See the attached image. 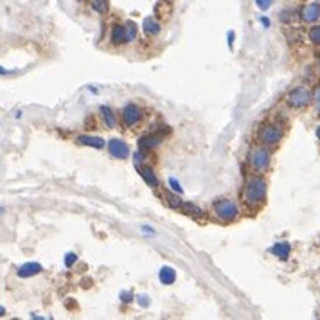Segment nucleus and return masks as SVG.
I'll return each mask as SVG.
<instances>
[{"mask_svg":"<svg viewBox=\"0 0 320 320\" xmlns=\"http://www.w3.org/2000/svg\"><path fill=\"white\" fill-rule=\"evenodd\" d=\"M266 191H268V184L266 180L259 175H252L245 180L243 185V201L248 207H259L266 198Z\"/></svg>","mask_w":320,"mask_h":320,"instance_id":"f257e3e1","label":"nucleus"},{"mask_svg":"<svg viewBox=\"0 0 320 320\" xmlns=\"http://www.w3.org/2000/svg\"><path fill=\"white\" fill-rule=\"evenodd\" d=\"M139 302H141V306H148V304H150V297H146V295H139Z\"/></svg>","mask_w":320,"mask_h":320,"instance_id":"bb28decb","label":"nucleus"},{"mask_svg":"<svg viewBox=\"0 0 320 320\" xmlns=\"http://www.w3.org/2000/svg\"><path fill=\"white\" fill-rule=\"evenodd\" d=\"M121 116H123V124L126 128H133L137 124L141 123L142 119V112L141 108L137 106V104H126L121 112Z\"/></svg>","mask_w":320,"mask_h":320,"instance_id":"423d86ee","label":"nucleus"},{"mask_svg":"<svg viewBox=\"0 0 320 320\" xmlns=\"http://www.w3.org/2000/svg\"><path fill=\"white\" fill-rule=\"evenodd\" d=\"M77 142L81 146H90V148H95V150H101L104 148V141L101 137H92V135H79L77 137Z\"/></svg>","mask_w":320,"mask_h":320,"instance_id":"ddd939ff","label":"nucleus"},{"mask_svg":"<svg viewBox=\"0 0 320 320\" xmlns=\"http://www.w3.org/2000/svg\"><path fill=\"white\" fill-rule=\"evenodd\" d=\"M212 210L214 214L218 216L222 222L225 223H231L238 218L239 209H238V203L231 198H223V200H216L212 203Z\"/></svg>","mask_w":320,"mask_h":320,"instance_id":"f03ea898","label":"nucleus"},{"mask_svg":"<svg viewBox=\"0 0 320 320\" xmlns=\"http://www.w3.org/2000/svg\"><path fill=\"white\" fill-rule=\"evenodd\" d=\"M124 33H126V43L133 42L137 38V26L133 22H126L124 24Z\"/></svg>","mask_w":320,"mask_h":320,"instance_id":"6ab92c4d","label":"nucleus"},{"mask_svg":"<svg viewBox=\"0 0 320 320\" xmlns=\"http://www.w3.org/2000/svg\"><path fill=\"white\" fill-rule=\"evenodd\" d=\"M123 299H124V302H132L130 299H133L132 295H126V293H123Z\"/></svg>","mask_w":320,"mask_h":320,"instance_id":"c85d7f7f","label":"nucleus"},{"mask_svg":"<svg viewBox=\"0 0 320 320\" xmlns=\"http://www.w3.org/2000/svg\"><path fill=\"white\" fill-rule=\"evenodd\" d=\"M137 169H139V173H141L142 180L146 182V185H150V187H158V178L157 175H155V171L151 169L150 166H137Z\"/></svg>","mask_w":320,"mask_h":320,"instance_id":"9b49d317","label":"nucleus"},{"mask_svg":"<svg viewBox=\"0 0 320 320\" xmlns=\"http://www.w3.org/2000/svg\"><path fill=\"white\" fill-rule=\"evenodd\" d=\"M282 128L279 124H265L259 133V141L265 146H277L282 141Z\"/></svg>","mask_w":320,"mask_h":320,"instance_id":"20e7f679","label":"nucleus"},{"mask_svg":"<svg viewBox=\"0 0 320 320\" xmlns=\"http://www.w3.org/2000/svg\"><path fill=\"white\" fill-rule=\"evenodd\" d=\"M232 40H234V33H229V45L232 47Z\"/></svg>","mask_w":320,"mask_h":320,"instance_id":"c756f323","label":"nucleus"},{"mask_svg":"<svg viewBox=\"0 0 320 320\" xmlns=\"http://www.w3.org/2000/svg\"><path fill=\"white\" fill-rule=\"evenodd\" d=\"M248 160H250V166L256 171H266L270 166V160H272V153L263 146H256L248 155Z\"/></svg>","mask_w":320,"mask_h":320,"instance_id":"7ed1b4c3","label":"nucleus"},{"mask_svg":"<svg viewBox=\"0 0 320 320\" xmlns=\"http://www.w3.org/2000/svg\"><path fill=\"white\" fill-rule=\"evenodd\" d=\"M42 265L40 263H26V265H22L20 268H18V277L22 279H27V277H34V275H38L40 272H42Z\"/></svg>","mask_w":320,"mask_h":320,"instance_id":"9d476101","label":"nucleus"},{"mask_svg":"<svg viewBox=\"0 0 320 320\" xmlns=\"http://www.w3.org/2000/svg\"><path fill=\"white\" fill-rule=\"evenodd\" d=\"M112 43H116V45H123V43H126L124 26H119V24L114 26V29H112Z\"/></svg>","mask_w":320,"mask_h":320,"instance_id":"dca6fc26","label":"nucleus"},{"mask_svg":"<svg viewBox=\"0 0 320 320\" xmlns=\"http://www.w3.org/2000/svg\"><path fill=\"white\" fill-rule=\"evenodd\" d=\"M108 151L112 157L116 158H128L130 157V146L121 139H112L108 142Z\"/></svg>","mask_w":320,"mask_h":320,"instance_id":"6e6552de","label":"nucleus"},{"mask_svg":"<svg viewBox=\"0 0 320 320\" xmlns=\"http://www.w3.org/2000/svg\"><path fill=\"white\" fill-rule=\"evenodd\" d=\"M180 210H184L185 214H191V216H201V209L196 207L194 203H184V201H182Z\"/></svg>","mask_w":320,"mask_h":320,"instance_id":"412c9836","label":"nucleus"},{"mask_svg":"<svg viewBox=\"0 0 320 320\" xmlns=\"http://www.w3.org/2000/svg\"><path fill=\"white\" fill-rule=\"evenodd\" d=\"M90 8L97 15H106L110 11V0H90Z\"/></svg>","mask_w":320,"mask_h":320,"instance_id":"f3484780","label":"nucleus"},{"mask_svg":"<svg viewBox=\"0 0 320 320\" xmlns=\"http://www.w3.org/2000/svg\"><path fill=\"white\" fill-rule=\"evenodd\" d=\"M313 102H315V108L316 112L320 114V85L315 88V92H313Z\"/></svg>","mask_w":320,"mask_h":320,"instance_id":"393cba45","label":"nucleus"},{"mask_svg":"<svg viewBox=\"0 0 320 320\" xmlns=\"http://www.w3.org/2000/svg\"><path fill=\"white\" fill-rule=\"evenodd\" d=\"M290 250H291L290 243H275L272 248H270V252L282 261H286L288 257H290Z\"/></svg>","mask_w":320,"mask_h":320,"instance_id":"4468645a","label":"nucleus"},{"mask_svg":"<svg viewBox=\"0 0 320 320\" xmlns=\"http://www.w3.org/2000/svg\"><path fill=\"white\" fill-rule=\"evenodd\" d=\"M142 29H144V33L148 34V36H157L162 27H160V22H158L157 18L146 17L144 22H142Z\"/></svg>","mask_w":320,"mask_h":320,"instance_id":"f8f14e48","label":"nucleus"},{"mask_svg":"<svg viewBox=\"0 0 320 320\" xmlns=\"http://www.w3.org/2000/svg\"><path fill=\"white\" fill-rule=\"evenodd\" d=\"M8 74H11V70H8V68H4L0 65V76H8Z\"/></svg>","mask_w":320,"mask_h":320,"instance_id":"cd10ccee","label":"nucleus"},{"mask_svg":"<svg viewBox=\"0 0 320 320\" xmlns=\"http://www.w3.org/2000/svg\"><path fill=\"white\" fill-rule=\"evenodd\" d=\"M4 313H6V309H4V307H0V316L4 315Z\"/></svg>","mask_w":320,"mask_h":320,"instance_id":"473e14b6","label":"nucleus"},{"mask_svg":"<svg viewBox=\"0 0 320 320\" xmlns=\"http://www.w3.org/2000/svg\"><path fill=\"white\" fill-rule=\"evenodd\" d=\"M311 99H313V94L306 86H297V88H293L290 94H288L286 101L291 108H304L311 102Z\"/></svg>","mask_w":320,"mask_h":320,"instance_id":"39448f33","label":"nucleus"},{"mask_svg":"<svg viewBox=\"0 0 320 320\" xmlns=\"http://www.w3.org/2000/svg\"><path fill=\"white\" fill-rule=\"evenodd\" d=\"M256 4L261 11H268V9L272 8V0H256Z\"/></svg>","mask_w":320,"mask_h":320,"instance_id":"5701e85b","label":"nucleus"},{"mask_svg":"<svg viewBox=\"0 0 320 320\" xmlns=\"http://www.w3.org/2000/svg\"><path fill=\"white\" fill-rule=\"evenodd\" d=\"M160 142H162V137L160 135H157V133H148V135L139 139V148H141L142 151H150V150L158 148Z\"/></svg>","mask_w":320,"mask_h":320,"instance_id":"1a4fd4ad","label":"nucleus"},{"mask_svg":"<svg viewBox=\"0 0 320 320\" xmlns=\"http://www.w3.org/2000/svg\"><path fill=\"white\" fill-rule=\"evenodd\" d=\"M164 198H166V203L169 205L171 209H180V207H182V200H180L178 196H175L173 192H166Z\"/></svg>","mask_w":320,"mask_h":320,"instance_id":"aec40b11","label":"nucleus"},{"mask_svg":"<svg viewBox=\"0 0 320 320\" xmlns=\"http://www.w3.org/2000/svg\"><path fill=\"white\" fill-rule=\"evenodd\" d=\"M307 36H309V40H311L315 45H320V26H313L311 29H309V33H307Z\"/></svg>","mask_w":320,"mask_h":320,"instance_id":"4be33fe9","label":"nucleus"},{"mask_svg":"<svg viewBox=\"0 0 320 320\" xmlns=\"http://www.w3.org/2000/svg\"><path fill=\"white\" fill-rule=\"evenodd\" d=\"M101 116H102V121H104V124H106L108 128H116L117 119H116V114L112 112V108L101 106Z\"/></svg>","mask_w":320,"mask_h":320,"instance_id":"a211bd4d","label":"nucleus"},{"mask_svg":"<svg viewBox=\"0 0 320 320\" xmlns=\"http://www.w3.org/2000/svg\"><path fill=\"white\" fill-rule=\"evenodd\" d=\"M79 2H81V0H79Z\"/></svg>","mask_w":320,"mask_h":320,"instance_id":"c9c22d12","label":"nucleus"},{"mask_svg":"<svg viewBox=\"0 0 320 320\" xmlns=\"http://www.w3.org/2000/svg\"><path fill=\"white\" fill-rule=\"evenodd\" d=\"M316 137H318V141H320V126L316 128Z\"/></svg>","mask_w":320,"mask_h":320,"instance_id":"2f4dec72","label":"nucleus"},{"mask_svg":"<svg viewBox=\"0 0 320 320\" xmlns=\"http://www.w3.org/2000/svg\"><path fill=\"white\" fill-rule=\"evenodd\" d=\"M2 214H4V207H2V205H0V216H2Z\"/></svg>","mask_w":320,"mask_h":320,"instance_id":"72a5a7b5","label":"nucleus"},{"mask_svg":"<svg viewBox=\"0 0 320 320\" xmlns=\"http://www.w3.org/2000/svg\"><path fill=\"white\" fill-rule=\"evenodd\" d=\"M158 279H160L162 284H173L176 279V272L171 266H162L160 272H158Z\"/></svg>","mask_w":320,"mask_h":320,"instance_id":"2eb2a0df","label":"nucleus"},{"mask_svg":"<svg viewBox=\"0 0 320 320\" xmlns=\"http://www.w3.org/2000/svg\"><path fill=\"white\" fill-rule=\"evenodd\" d=\"M300 20L304 24H315V22L320 20V2H309L306 4L299 13Z\"/></svg>","mask_w":320,"mask_h":320,"instance_id":"0eeeda50","label":"nucleus"},{"mask_svg":"<svg viewBox=\"0 0 320 320\" xmlns=\"http://www.w3.org/2000/svg\"><path fill=\"white\" fill-rule=\"evenodd\" d=\"M318 70H320V56H318Z\"/></svg>","mask_w":320,"mask_h":320,"instance_id":"f704fd0d","label":"nucleus"},{"mask_svg":"<svg viewBox=\"0 0 320 320\" xmlns=\"http://www.w3.org/2000/svg\"><path fill=\"white\" fill-rule=\"evenodd\" d=\"M77 261V256L74 252H68L67 256H65V266H68V268H70V266L74 265V263H76Z\"/></svg>","mask_w":320,"mask_h":320,"instance_id":"b1692460","label":"nucleus"},{"mask_svg":"<svg viewBox=\"0 0 320 320\" xmlns=\"http://www.w3.org/2000/svg\"><path fill=\"white\" fill-rule=\"evenodd\" d=\"M169 185H171V189H173V191H176L180 194V192H182V187H180L178 185V182H176L175 178H169Z\"/></svg>","mask_w":320,"mask_h":320,"instance_id":"a878e982","label":"nucleus"},{"mask_svg":"<svg viewBox=\"0 0 320 320\" xmlns=\"http://www.w3.org/2000/svg\"><path fill=\"white\" fill-rule=\"evenodd\" d=\"M261 22H263V24H265L266 27L270 26V20H268V18H265V17H263V18H261Z\"/></svg>","mask_w":320,"mask_h":320,"instance_id":"7c9ffc66","label":"nucleus"}]
</instances>
